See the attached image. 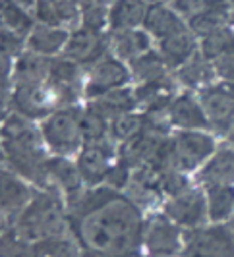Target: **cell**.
<instances>
[{
    "instance_id": "cell-11",
    "label": "cell",
    "mask_w": 234,
    "mask_h": 257,
    "mask_svg": "<svg viewBox=\"0 0 234 257\" xmlns=\"http://www.w3.org/2000/svg\"><path fill=\"white\" fill-rule=\"evenodd\" d=\"M128 70L116 58H103L97 62L91 72V77L85 85V95L91 99H99L114 89H122L128 81Z\"/></svg>"
},
{
    "instance_id": "cell-39",
    "label": "cell",
    "mask_w": 234,
    "mask_h": 257,
    "mask_svg": "<svg viewBox=\"0 0 234 257\" xmlns=\"http://www.w3.org/2000/svg\"><path fill=\"white\" fill-rule=\"evenodd\" d=\"M2 257H33V245L27 244L14 228L6 230L2 236Z\"/></svg>"
},
{
    "instance_id": "cell-25",
    "label": "cell",
    "mask_w": 234,
    "mask_h": 257,
    "mask_svg": "<svg viewBox=\"0 0 234 257\" xmlns=\"http://www.w3.org/2000/svg\"><path fill=\"white\" fill-rule=\"evenodd\" d=\"M199 178L209 186L234 184V149H221L201 170Z\"/></svg>"
},
{
    "instance_id": "cell-19",
    "label": "cell",
    "mask_w": 234,
    "mask_h": 257,
    "mask_svg": "<svg viewBox=\"0 0 234 257\" xmlns=\"http://www.w3.org/2000/svg\"><path fill=\"white\" fill-rule=\"evenodd\" d=\"M0 195H2V211L6 217H20L29 203H31V193L27 186L22 180H18L10 172H2V186H0Z\"/></svg>"
},
{
    "instance_id": "cell-36",
    "label": "cell",
    "mask_w": 234,
    "mask_h": 257,
    "mask_svg": "<svg viewBox=\"0 0 234 257\" xmlns=\"http://www.w3.org/2000/svg\"><path fill=\"white\" fill-rule=\"evenodd\" d=\"M2 22L4 27L14 31L16 35L24 37L29 29H33V22L29 18V14L24 10V6L16 4L12 0H2Z\"/></svg>"
},
{
    "instance_id": "cell-46",
    "label": "cell",
    "mask_w": 234,
    "mask_h": 257,
    "mask_svg": "<svg viewBox=\"0 0 234 257\" xmlns=\"http://www.w3.org/2000/svg\"><path fill=\"white\" fill-rule=\"evenodd\" d=\"M78 6H81V10H87V8H93V6H101V4H106V0H76Z\"/></svg>"
},
{
    "instance_id": "cell-4",
    "label": "cell",
    "mask_w": 234,
    "mask_h": 257,
    "mask_svg": "<svg viewBox=\"0 0 234 257\" xmlns=\"http://www.w3.org/2000/svg\"><path fill=\"white\" fill-rule=\"evenodd\" d=\"M43 140L49 143L54 153L66 155L78 149L83 140L81 114L76 108H60L43 122Z\"/></svg>"
},
{
    "instance_id": "cell-43",
    "label": "cell",
    "mask_w": 234,
    "mask_h": 257,
    "mask_svg": "<svg viewBox=\"0 0 234 257\" xmlns=\"http://www.w3.org/2000/svg\"><path fill=\"white\" fill-rule=\"evenodd\" d=\"M217 0H172V6L176 8V12L184 14L188 18H194L203 10H207L209 6H213Z\"/></svg>"
},
{
    "instance_id": "cell-45",
    "label": "cell",
    "mask_w": 234,
    "mask_h": 257,
    "mask_svg": "<svg viewBox=\"0 0 234 257\" xmlns=\"http://www.w3.org/2000/svg\"><path fill=\"white\" fill-rule=\"evenodd\" d=\"M215 70L219 76L226 79V83H234V52H228L215 60Z\"/></svg>"
},
{
    "instance_id": "cell-2",
    "label": "cell",
    "mask_w": 234,
    "mask_h": 257,
    "mask_svg": "<svg viewBox=\"0 0 234 257\" xmlns=\"http://www.w3.org/2000/svg\"><path fill=\"white\" fill-rule=\"evenodd\" d=\"M4 159L18 174L33 180L39 186H47V161L39 132L33 128L27 118L12 114L6 118L2 128Z\"/></svg>"
},
{
    "instance_id": "cell-35",
    "label": "cell",
    "mask_w": 234,
    "mask_h": 257,
    "mask_svg": "<svg viewBox=\"0 0 234 257\" xmlns=\"http://www.w3.org/2000/svg\"><path fill=\"white\" fill-rule=\"evenodd\" d=\"M234 209L232 186H209V217L213 220L226 219Z\"/></svg>"
},
{
    "instance_id": "cell-42",
    "label": "cell",
    "mask_w": 234,
    "mask_h": 257,
    "mask_svg": "<svg viewBox=\"0 0 234 257\" xmlns=\"http://www.w3.org/2000/svg\"><path fill=\"white\" fill-rule=\"evenodd\" d=\"M132 180V172H130V167L128 165H124L122 161H118V165L110 168V172L106 174V184H108V188H112V190H116V188H124V186H128Z\"/></svg>"
},
{
    "instance_id": "cell-14",
    "label": "cell",
    "mask_w": 234,
    "mask_h": 257,
    "mask_svg": "<svg viewBox=\"0 0 234 257\" xmlns=\"http://www.w3.org/2000/svg\"><path fill=\"white\" fill-rule=\"evenodd\" d=\"M165 136L149 132V130H142L138 136H134L132 140L122 143L120 149V161L130 168H142L147 167L151 163V159L155 157L159 145L163 143Z\"/></svg>"
},
{
    "instance_id": "cell-23",
    "label": "cell",
    "mask_w": 234,
    "mask_h": 257,
    "mask_svg": "<svg viewBox=\"0 0 234 257\" xmlns=\"http://www.w3.org/2000/svg\"><path fill=\"white\" fill-rule=\"evenodd\" d=\"M37 18L45 26H62L74 24L78 18V2L76 0H37Z\"/></svg>"
},
{
    "instance_id": "cell-44",
    "label": "cell",
    "mask_w": 234,
    "mask_h": 257,
    "mask_svg": "<svg viewBox=\"0 0 234 257\" xmlns=\"http://www.w3.org/2000/svg\"><path fill=\"white\" fill-rule=\"evenodd\" d=\"M20 51H22V37L4 27L2 29V52H4V58L16 56Z\"/></svg>"
},
{
    "instance_id": "cell-20",
    "label": "cell",
    "mask_w": 234,
    "mask_h": 257,
    "mask_svg": "<svg viewBox=\"0 0 234 257\" xmlns=\"http://www.w3.org/2000/svg\"><path fill=\"white\" fill-rule=\"evenodd\" d=\"M161 56L165 60V64L170 68H182L190 58H194L195 54V39L194 35L186 29L182 33H176L172 37H167L161 41L159 45Z\"/></svg>"
},
{
    "instance_id": "cell-10",
    "label": "cell",
    "mask_w": 234,
    "mask_h": 257,
    "mask_svg": "<svg viewBox=\"0 0 234 257\" xmlns=\"http://www.w3.org/2000/svg\"><path fill=\"white\" fill-rule=\"evenodd\" d=\"M106 52V37L95 29H78L74 31L66 43V58L78 64H95L103 60Z\"/></svg>"
},
{
    "instance_id": "cell-7",
    "label": "cell",
    "mask_w": 234,
    "mask_h": 257,
    "mask_svg": "<svg viewBox=\"0 0 234 257\" xmlns=\"http://www.w3.org/2000/svg\"><path fill=\"white\" fill-rule=\"evenodd\" d=\"M47 81H49V89L52 91L56 104H62L66 108H70L78 99V62H74L70 58L51 60V70H49Z\"/></svg>"
},
{
    "instance_id": "cell-47",
    "label": "cell",
    "mask_w": 234,
    "mask_h": 257,
    "mask_svg": "<svg viewBox=\"0 0 234 257\" xmlns=\"http://www.w3.org/2000/svg\"><path fill=\"white\" fill-rule=\"evenodd\" d=\"M12 2H16V4H20V6L27 8V6H31V4H33V2H37V0H12Z\"/></svg>"
},
{
    "instance_id": "cell-41",
    "label": "cell",
    "mask_w": 234,
    "mask_h": 257,
    "mask_svg": "<svg viewBox=\"0 0 234 257\" xmlns=\"http://www.w3.org/2000/svg\"><path fill=\"white\" fill-rule=\"evenodd\" d=\"M110 14V10H106V4L101 6H93L83 10V26L87 29H95V31H101L106 22V16Z\"/></svg>"
},
{
    "instance_id": "cell-9",
    "label": "cell",
    "mask_w": 234,
    "mask_h": 257,
    "mask_svg": "<svg viewBox=\"0 0 234 257\" xmlns=\"http://www.w3.org/2000/svg\"><path fill=\"white\" fill-rule=\"evenodd\" d=\"M12 106L18 114L27 120H39L51 112L52 106H56V101L49 87L16 85V91L12 93Z\"/></svg>"
},
{
    "instance_id": "cell-48",
    "label": "cell",
    "mask_w": 234,
    "mask_h": 257,
    "mask_svg": "<svg viewBox=\"0 0 234 257\" xmlns=\"http://www.w3.org/2000/svg\"><path fill=\"white\" fill-rule=\"evenodd\" d=\"M226 6H228V14H230V20H234V0H226Z\"/></svg>"
},
{
    "instance_id": "cell-27",
    "label": "cell",
    "mask_w": 234,
    "mask_h": 257,
    "mask_svg": "<svg viewBox=\"0 0 234 257\" xmlns=\"http://www.w3.org/2000/svg\"><path fill=\"white\" fill-rule=\"evenodd\" d=\"M228 20H230V14H228L226 0H217L213 6H209L207 10H203V12L194 16V18H190V27H192L194 33L205 37L213 31L222 29Z\"/></svg>"
},
{
    "instance_id": "cell-28",
    "label": "cell",
    "mask_w": 234,
    "mask_h": 257,
    "mask_svg": "<svg viewBox=\"0 0 234 257\" xmlns=\"http://www.w3.org/2000/svg\"><path fill=\"white\" fill-rule=\"evenodd\" d=\"M70 35L60 27H51V26H39L33 27L31 35H29V47L31 51L37 54H54L62 47H66Z\"/></svg>"
},
{
    "instance_id": "cell-32",
    "label": "cell",
    "mask_w": 234,
    "mask_h": 257,
    "mask_svg": "<svg viewBox=\"0 0 234 257\" xmlns=\"http://www.w3.org/2000/svg\"><path fill=\"white\" fill-rule=\"evenodd\" d=\"M132 74L136 79H140L143 83H149V81H157V79H163L165 77V60L161 54L157 52H145L142 56L134 58L130 62Z\"/></svg>"
},
{
    "instance_id": "cell-15",
    "label": "cell",
    "mask_w": 234,
    "mask_h": 257,
    "mask_svg": "<svg viewBox=\"0 0 234 257\" xmlns=\"http://www.w3.org/2000/svg\"><path fill=\"white\" fill-rule=\"evenodd\" d=\"M165 211L170 219L182 226H197L205 219V199L201 192L190 190L178 197H172Z\"/></svg>"
},
{
    "instance_id": "cell-26",
    "label": "cell",
    "mask_w": 234,
    "mask_h": 257,
    "mask_svg": "<svg viewBox=\"0 0 234 257\" xmlns=\"http://www.w3.org/2000/svg\"><path fill=\"white\" fill-rule=\"evenodd\" d=\"M172 85L167 77L157 79V81H149V83H142L138 89L134 91L136 103L147 108H161V106H170L174 103V93H172Z\"/></svg>"
},
{
    "instance_id": "cell-34",
    "label": "cell",
    "mask_w": 234,
    "mask_h": 257,
    "mask_svg": "<svg viewBox=\"0 0 234 257\" xmlns=\"http://www.w3.org/2000/svg\"><path fill=\"white\" fill-rule=\"evenodd\" d=\"M110 130L108 118L103 116L97 108L87 106L85 112H81V134L85 143H103L106 132Z\"/></svg>"
},
{
    "instance_id": "cell-33",
    "label": "cell",
    "mask_w": 234,
    "mask_h": 257,
    "mask_svg": "<svg viewBox=\"0 0 234 257\" xmlns=\"http://www.w3.org/2000/svg\"><path fill=\"white\" fill-rule=\"evenodd\" d=\"M228 52H234V35L226 27L209 33L201 41V54L207 60H219L221 56L228 54Z\"/></svg>"
},
{
    "instance_id": "cell-50",
    "label": "cell",
    "mask_w": 234,
    "mask_h": 257,
    "mask_svg": "<svg viewBox=\"0 0 234 257\" xmlns=\"http://www.w3.org/2000/svg\"><path fill=\"white\" fill-rule=\"evenodd\" d=\"M79 257H101V255H97V253H93V251H87V253H83V255H79Z\"/></svg>"
},
{
    "instance_id": "cell-21",
    "label": "cell",
    "mask_w": 234,
    "mask_h": 257,
    "mask_svg": "<svg viewBox=\"0 0 234 257\" xmlns=\"http://www.w3.org/2000/svg\"><path fill=\"white\" fill-rule=\"evenodd\" d=\"M147 6L143 0H116L110 6L108 22L112 31H130L136 26L145 22Z\"/></svg>"
},
{
    "instance_id": "cell-1",
    "label": "cell",
    "mask_w": 234,
    "mask_h": 257,
    "mask_svg": "<svg viewBox=\"0 0 234 257\" xmlns=\"http://www.w3.org/2000/svg\"><path fill=\"white\" fill-rule=\"evenodd\" d=\"M70 222L78 240L101 257H136L143 240L138 207L112 188L81 192L70 203Z\"/></svg>"
},
{
    "instance_id": "cell-6",
    "label": "cell",
    "mask_w": 234,
    "mask_h": 257,
    "mask_svg": "<svg viewBox=\"0 0 234 257\" xmlns=\"http://www.w3.org/2000/svg\"><path fill=\"white\" fill-rule=\"evenodd\" d=\"M201 106L219 132H228L234 124V83L213 85L201 91Z\"/></svg>"
},
{
    "instance_id": "cell-8",
    "label": "cell",
    "mask_w": 234,
    "mask_h": 257,
    "mask_svg": "<svg viewBox=\"0 0 234 257\" xmlns=\"http://www.w3.org/2000/svg\"><path fill=\"white\" fill-rule=\"evenodd\" d=\"M213 138L199 132H182L174 138L176 170H194L213 153Z\"/></svg>"
},
{
    "instance_id": "cell-16",
    "label": "cell",
    "mask_w": 234,
    "mask_h": 257,
    "mask_svg": "<svg viewBox=\"0 0 234 257\" xmlns=\"http://www.w3.org/2000/svg\"><path fill=\"white\" fill-rule=\"evenodd\" d=\"M130 199L134 203L143 207L155 205L163 195V184H161V172L151 167H142L132 172V180L128 184Z\"/></svg>"
},
{
    "instance_id": "cell-49",
    "label": "cell",
    "mask_w": 234,
    "mask_h": 257,
    "mask_svg": "<svg viewBox=\"0 0 234 257\" xmlns=\"http://www.w3.org/2000/svg\"><path fill=\"white\" fill-rule=\"evenodd\" d=\"M228 140H230V143H234V124H232V128L228 130Z\"/></svg>"
},
{
    "instance_id": "cell-38",
    "label": "cell",
    "mask_w": 234,
    "mask_h": 257,
    "mask_svg": "<svg viewBox=\"0 0 234 257\" xmlns=\"http://www.w3.org/2000/svg\"><path fill=\"white\" fill-rule=\"evenodd\" d=\"M142 130H143L142 116H136L132 114V112L118 116V118H114L110 122V134H112V138L122 143L132 140L134 136H138Z\"/></svg>"
},
{
    "instance_id": "cell-17",
    "label": "cell",
    "mask_w": 234,
    "mask_h": 257,
    "mask_svg": "<svg viewBox=\"0 0 234 257\" xmlns=\"http://www.w3.org/2000/svg\"><path fill=\"white\" fill-rule=\"evenodd\" d=\"M47 180L49 184H56L58 190H62L68 197V203L72 199H76L81 190V174H79L78 167H74L72 163H68L62 157H54L47 161Z\"/></svg>"
},
{
    "instance_id": "cell-5",
    "label": "cell",
    "mask_w": 234,
    "mask_h": 257,
    "mask_svg": "<svg viewBox=\"0 0 234 257\" xmlns=\"http://www.w3.org/2000/svg\"><path fill=\"white\" fill-rule=\"evenodd\" d=\"M186 257H234V234L224 226L194 230L186 242Z\"/></svg>"
},
{
    "instance_id": "cell-37",
    "label": "cell",
    "mask_w": 234,
    "mask_h": 257,
    "mask_svg": "<svg viewBox=\"0 0 234 257\" xmlns=\"http://www.w3.org/2000/svg\"><path fill=\"white\" fill-rule=\"evenodd\" d=\"M33 257H78V251L70 240L62 236H54L33 245Z\"/></svg>"
},
{
    "instance_id": "cell-29",
    "label": "cell",
    "mask_w": 234,
    "mask_h": 257,
    "mask_svg": "<svg viewBox=\"0 0 234 257\" xmlns=\"http://www.w3.org/2000/svg\"><path fill=\"white\" fill-rule=\"evenodd\" d=\"M136 104L138 103H136L134 93H130L128 89H114L99 99H95L91 106L97 108L103 116H106L108 120H114L118 116L128 114Z\"/></svg>"
},
{
    "instance_id": "cell-13",
    "label": "cell",
    "mask_w": 234,
    "mask_h": 257,
    "mask_svg": "<svg viewBox=\"0 0 234 257\" xmlns=\"http://www.w3.org/2000/svg\"><path fill=\"white\" fill-rule=\"evenodd\" d=\"M143 242L151 257H172L180 249V234L167 219L155 217L145 226Z\"/></svg>"
},
{
    "instance_id": "cell-18",
    "label": "cell",
    "mask_w": 234,
    "mask_h": 257,
    "mask_svg": "<svg viewBox=\"0 0 234 257\" xmlns=\"http://www.w3.org/2000/svg\"><path fill=\"white\" fill-rule=\"evenodd\" d=\"M170 118L174 126L186 128L188 132L209 128V118L201 104H197L190 95H180L170 106Z\"/></svg>"
},
{
    "instance_id": "cell-30",
    "label": "cell",
    "mask_w": 234,
    "mask_h": 257,
    "mask_svg": "<svg viewBox=\"0 0 234 257\" xmlns=\"http://www.w3.org/2000/svg\"><path fill=\"white\" fill-rule=\"evenodd\" d=\"M112 45H114V51L120 58L132 62L134 58L149 52V35L145 31H138V29L118 31V33H114Z\"/></svg>"
},
{
    "instance_id": "cell-40",
    "label": "cell",
    "mask_w": 234,
    "mask_h": 257,
    "mask_svg": "<svg viewBox=\"0 0 234 257\" xmlns=\"http://www.w3.org/2000/svg\"><path fill=\"white\" fill-rule=\"evenodd\" d=\"M161 184H163V192L172 195V197H178L182 193L190 192L188 188V180L180 174V170L172 168L167 172H161Z\"/></svg>"
},
{
    "instance_id": "cell-51",
    "label": "cell",
    "mask_w": 234,
    "mask_h": 257,
    "mask_svg": "<svg viewBox=\"0 0 234 257\" xmlns=\"http://www.w3.org/2000/svg\"><path fill=\"white\" fill-rule=\"evenodd\" d=\"M232 234H234V224H232Z\"/></svg>"
},
{
    "instance_id": "cell-31",
    "label": "cell",
    "mask_w": 234,
    "mask_h": 257,
    "mask_svg": "<svg viewBox=\"0 0 234 257\" xmlns=\"http://www.w3.org/2000/svg\"><path fill=\"white\" fill-rule=\"evenodd\" d=\"M217 74L215 66H211L207 58L203 54H194V58H190L186 64L178 70V79L188 87H199L209 83Z\"/></svg>"
},
{
    "instance_id": "cell-12",
    "label": "cell",
    "mask_w": 234,
    "mask_h": 257,
    "mask_svg": "<svg viewBox=\"0 0 234 257\" xmlns=\"http://www.w3.org/2000/svg\"><path fill=\"white\" fill-rule=\"evenodd\" d=\"M112 159H114V149L106 142L85 145L83 153L78 159V170L83 182L95 186L99 182L106 180V174L114 167Z\"/></svg>"
},
{
    "instance_id": "cell-3",
    "label": "cell",
    "mask_w": 234,
    "mask_h": 257,
    "mask_svg": "<svg viewBox=\"0 0 234 257\" xmlns=\"http://www.w3.org/2000/svg\"><path fill=\"white\" fill-rule=\"evenodd\" d=\"M64 228V211L54 190L33 195L31 203L24 209V213L16 219L14 224V230L24 240H35V242L60 236Z\"/></svg>"
},
{
    "instance_id": "cell-22",
    "label": "cell",
    "mask_w": 234,
    "mask_h": 257,
    "mask_svg": "<svg viewBox=\"0 0 234 257\" xmlns=\"http://www.w3.org/2000/svg\"><path fill=\"white\" fill-rule=\"evenodd\" d=\"M143 26H145V29H147L151 35L159 37L161 41L167 37H172V35H176V33L186 31L182 20L172 12V10L161 6V4H153V6L147 8Z\"/></svg>"
},
{
    "instance_id": "cell-24",
    "label": "cell",
    "mask_w": 234,
    "mask_h": 257,
    "mask_svg": "<svg viewBox=\"0 0 234 257\" xmlns=\"http://www.w3.org/2000/svg\"><path fill=\"white\" fill-rule=\"evenodd\" d=\"M51 60L43 58L37 52H27L24 54L14 70V76L18 85H41L45 79H49Z\"/></svg>"
}]
</instances>
